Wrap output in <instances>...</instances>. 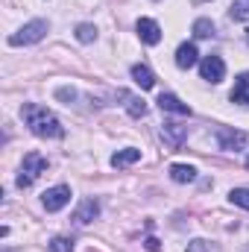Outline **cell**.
<instances>
[{"label": "cell", "mask_w": 249, "mask_h": 252, "mask_svg": "<svg viewBox=\"0 0 249 252\" xmlns=\"http://www.w3.org/2000/svg\"><path fill=\"white\" fill-rule=\"evenodd\" d=\"M229 202L232 205H241L249 211V188H232L229 190Z\"/></svg>", "instance_id": "18"}, {"label": "cell", "mask_w": 249, "mask_h": 252, "mask_svg": "<svg viewBox=\"0 0 249 252\" xmlns=\"http://www.w3.org/2000/svg\"><path fill=\"white\" fill-rule=\"evenodd\" d=\"M158 109L161 112H170V115H190V106L182 103L176 94H161L158 97Z\"/></svg>", "instance_id": "10"}, {"label": "cell", "mask_w": 249, "mask_h": 252, "mask_svg": "<svg viewBox=\"0 0 249 252\" xmlns=\"http://www.w3.org/2000/svg\"><path fill=\"white\" fill-rule=\"evenodd\" d=\"M161 138L176 150V147H182L187 138V126H179V124H164L161 126Z\"/></svg>", "instance_id": "9"}, {"label": "cell", "mask_w": 249, "mask_h": 252, "mask_svg": "<svg viewBox=\"0 0 249 252\" xmlns=\"http://www.w3.org/2000/svg\"><path fill=\"white\" fill-rule=\"evenodd\" d=\"M41 202H44L47 211H59V208H64V205L70 202V188H67V185H56V188L44 190Z\"/></svg>", "instance_id": "5"}, {"label": "cell", "mask_w": 249, "mask_h": 252, "mask_svg": "<svg viewBox=\"0 0 249 252\" xmlns=\"http://www.w3.org/2000/svg\"><path fill=\"white\" fill-rule=\"evenodd\" d=\"M170 179L179 182V185H187V182L196 179V170H193L190 164H173V167H170Z\"/></svg>", "instance_id": "16"}, {"label": "cell", "mask_w": 249, "mask_h": 252, "mask_svg": "<svg viewBox=\"0 0 249 252\" xmlns=\"http://www.w3.org/2000/svg\"><path fill=\"white\" fill-rule=\"evenodd\" d=\"M76 38H79L82 44H91V41L97 38V27H94V24H79V27H76Z\"/></svg>", "instance_id": "19"}, {"label": "cell", "mask_w": 249, "mask_h": 252, "mask_svg": "<svg viewBox=\"0 0 249 252\" xmlns=\"http://www.w3.org/2000/svg\"><path fill=\"white\" fill-rule=\"evenodd\" d=\"M97 214H100V202L97 199H82L79 208L73 211V223L76 226H88V223L97 220Z\"/></svg>", "instance_id": "7"}, {"label": "cell", "mask_w": 249, "mask_h": 252, "mask_svg": "<svg viewBox=\"0 0 249 252\" xmlns=\"http://www.w3.org/2000/svg\"><path fill=\"white\" fill-rule=\"evenodd\" d=\"M132 79H135V85H141L144 91L156 85V73H153L147 64H132Z\"/></svg>", "instance_id": "13"}, {"label": "cell", "mask_w": 249, "mask_h": 252, "mask_svg": "<svg viewBox=\"0 0 249 252\" xmlns=\"http://www.w3.org/2000/svg\"><path fill=\"white\" fill-rule=\"evenodd\" d=\"M144 247H147L150 252H158V250H161V244H158L156 238H147V241H144Z\"/></svg>", "instance_id": "24"}, {"label": "cell", "mask_w": 249, "mask_h": 252, "mask_svg": "<svg viewBox=\"0 0 249 252\" xmlns=\"http://www.w3.org/2000/svg\"><path fill=\"white\" fill-rule=\"evenodd\" d=\"M196 3H205V0H196Z\"/></svg>", "instance_id": "25"}, {"label": "cell", "mask_w": 249, "mask_h": 252, "mask_svg": "<svg viewBox=\"0 0 249 252\" xmlns=\"http://www.w3.org/2000/svg\"><path fill=\"white\" fill-rule=\"evenodd\" d=\"M199 73H202L205 82H223V76H226V64H223L220 56H205V59L199 62Z\"/></svg>", "instance_id": "4"}, {"label": "cell", "mask_w": 249, "mask_h": 252, "mask_svg": "<svg viewBox=\"0 0 249 252\" xmlns=\"http://www.w3.org/2000/svg\"><path fill=\"white\" fill-rule=\"evenodd\" d=\"M229 15L235 21H249V0H235L232 9H229Z\"/></svg>", "instance_id": "20"}, {"label": "cell", "mask_w": 249, "mask_h": 252, "mask_svg": "<svg viewBox=\"0 0 249 252\" xmlns=\"http://www.w3.org/2000/svg\"><path fill=\"white\" fill-rule=\"evenodd\" d=\"M141 158V150H135V147H126L121 153H115L112 156V167H129V164H135Z\"/></svg>", "instance_id": "15"}, {"label": "cell", "mask_w": 249, "mask_h": 252, "mask_svg": "<svg viewBox=\"0 0 249 252\" xmlns=\"http://www.w3.org/2000/svg\"><path fill=\"white\" fill-rule=\"evenodd\" d=\"M193 35H196V38H211V35H214V24H211L208 18H196V21H193Z\"/></svg>", "instance_id": "17"}, {"label": "cell", "mask_w": 249, "mask_h": 252, "mask_svg": "<svg viewBox=\"0 0 249 252\" xmlns=\"http://www.w3.org/2000/svg\"><path fill=\"white\" fill-rule=\"evenodd\" d=\"M41 173H47V158L41 153H27L24 156V164H21V173H18V188H30Z\"/></svg>", "instance_id": "2"}, {"label": "cell", "mask_w": 249, "mask_h": 252, "mask_svg": "<svg viewBox=\"0 0 249 252\" xmlns=\"http://www.w3.org/2000/svg\"><path fill=\"white\" fill-rule=\"evenodd\" d=\"M47 247H50V252H73V241L70 238H53Z\"/></svg>", "instance_id": "21"}, {"label": "cell", "mask_w": 249, "mask_h": 252, "mask_svg": "<svg viewBox=\"0 0 249 252\" xmlns=\"http://www.w3.org/2000/svg\"><path fill=\"white\" fill-rule=\"evenodd\" d=\"M217 141H220V150H229V153H238L249 144L247 132H232V129H220L217 132Z\"/></svg>", "instance_id": "6"}, {"label": "cell", "mask_w": 249, "mask_h": 252, "mask_svg": "<svg viewBox=\"0 0 249 252\" xmlns=\"http://www.w3.org/2000/svg\"><path fill=\"white\" fill-rule=\"evenodd\" d=\"M247 167H249V158H247Z\"/></svg>", "instance_id": "26"}, {"label": "cell", "mask_w": 249, "mask_h": 252, "mask_svg": "<svg viewBox=\"0 0 249 252\" xmlns=\"http://www.w3.org/2000/svg\"><path fill=\"white\" fill-rule=\"evenodd\" d=\"M199 62V53H196V44H179V50H176V64L187 70V67H193V64Z\"/></svg>", "instance_id": "12"}, {"label": "cell", "mask_w": 249, "mask_h": 252, "mask_svg": "<svg viewBox=\"0 0 249 252\" xmlns=\"http://www.w3.org/2000/svg\"><path fill=\"white\" fill-rule=\"evenodd\" d=\"M135 30H138V35H141L144 44H158V41H161V27H158L153 18H141Z\"/></svg>", "instance_id": "8"}, {"label": "cell", "mask_w": 249, "mask_h": 252, "mask_svg": "<svg viewBox=\"0 0 249 252\" xmlns=\"http://www.w3.org/2000/svg\"><path fill=\"white\" fill-rule=\"evenodd\" d=\"M21 118H24V124L30 126V132H32V135H38V138H62V135H64L59 118H56L53 112H47L44 106L27 103V106L21 109Z\"/></svg>", "instance_id": "1"}, {"label": "cell", "mask_w": 249, "mask_h": 252, "mask_svg": "<svg viewBox=\"0 0 249 252\" xmlns=\"http://www.w3.org/2000/svg\"><path fill=\"white\" fill-rule=\"evenodd\" d=\"M232 103H241V106H247V103H249V73H241V76L235 79Z\"/></svg>", "instance_id": "14"}, {"label": "cell", "mask_w": 249, "mask_h": 252, "mask_svg": "<svg viewBox=\"0 0 249 252\" xmlns=\"http://www.w3.org/2000/svg\"><path fill=\"white\" fill-rule=\"evenodd\" d=\"M247 41H249V32H247Z\"/></svg>", "instance_id": "27"}, {"label": "cell", "mask_w": 249, "mask_h": 252, "mask_svg": "<svg viewBox=\"0 0 249 252\" xmlns=\"http://www.w3.org/2000/svg\"><path fill=\"white\" fill-rule=\"evenodd\" d=\"M118 100H124L126 112H129L132 118H144V115H147V103H144L141 97H135V94H129V91H118Z\"/></svg>", "instance_id": "11"}, {"label": "cell", "mask_w": 249, "mask_h": 252, "mask_svg": "<svg viewBox=\"0 0 249 252\" xmlns=\"http://www.w3.org/2000/svg\"><path fill=\"white\" fill-rule=\"evenodd\" d=\"M56 97H59V100H73V97H76V91H73V88H59V91H56Z\"/></svg>", "instance_id": "23"}, {"label": "cell", "mask_w": 249, "mask_h": 252, "mask_svg": "<svg viewBox=\"0 0 249 252\" xmlns=\"http://www.w3.org/2000/svg\"><path fill=\"white\" fill-rule=\"evenodd\" d=\"M47 21H30V24H24L18 32H12L9 35V44L12 47H21V44H35V41H41L44 35H47Z\"/></svg>", "instance_id": "3"}, {"label": "cell", "mask_w": 249, "mask_h": 252, "mask_svg": "<svg viewBox=\"0 0 249 252\" xmlns=\"http://www.w3.org/2000/svg\"><path fill=\"white\" fill-rule=\"evenodd\" d=\"M187 252H217V250H214L208 241H190V244H187Z\"/></svg>", "instance_id": "22"}]
</instances>
